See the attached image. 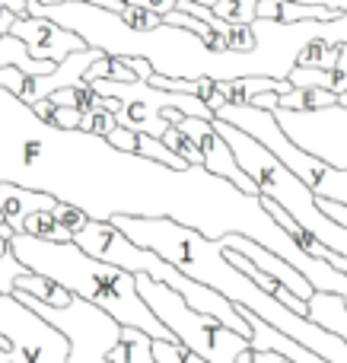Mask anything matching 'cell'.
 Segmentation results:
<instances>
[{
  "label": "cell",
  "instance_id": "6da1fadb",
  "mask_svg": "<svg viewBox=\"0 0 347 363\" xmlns=\"http://www.w3.org/2000/svg\"><path fill=\"white\" fill-rule=\"evenodd\" d=\"M0 182L45 191L106 223L115 217H172L207 239L239 233L287 258L316 290L347 303V274L325 258L306 255L261 194H246L204 166L172 169L118 150L83 128L48 125L10 89H0Z\"/></svg>",
  "mask_w": 347,
  "mask_h": 363
},
{
  "label": "cell",
  "instance_id": "7a4b0ae2",
  "mask_svg": "<svg viewBox=\"0 0 347 363\" xmlns=\"http://www.w3.org/2000/svg\"><path fill=\"white\" fill-rule=\"evenodd\" d=\"M13 252L32 274H45L51 281H57L74 296H83L86 303L106 309L125 328H140L150 338L178 341L157 319V313L147 306V300L137 290V277L127 274L118 264L93 258L74 239L70 242H51V239H38L29 236V233H16L13 236Z\"/></svg>",
  "mask_w": 347,
  "mask_h": 363
},
{
  "label": "cell",
  "instance_id": "3957f363",
  "mask_svg": "<svg viewBox=\"0 0 347 363\" xmlns=\"http://www.w3.org/2000/svg\"><path fill=\"white\" fill-rule=\"evenodd\" d=\"M214 125H217V131L229 140L239 166L255 179L258 191L265 194V198L278 201V204L284 207L303 230H309L322 245H329V249H335L338 255L347 258V226H341L338 220H331L329 213L322 211L319 194L312 191L293 169H287L261 140L252 138V134H246L242 128L229 125V121H223V118H214Z\"/></svg>",
  "mask_w": 347,
  "mask_h": 363
},
{
  "label": "cell",
  "instance_id": "277c9868",
  "mask_svg": "<svg viewBox=\"0 0 347 363\" xmlns=\"http://www.w3.org/2000/svg\"><path fill=\"white\" fill-rule=\"evenodd\" d=\"M134 277H137V290L147 300V306L157 313V319L188 351L201 354L210 363H236L246 351H252V341L242 338L233 328H227L223 322H217L214 315H204L198 309H191L185 303V296L178 290H172L169 284H159L147 274H134Z\"/></svg>",
  "mask_w": 347,
  "mask_h": 363
},
{
  "label": "cell",
  "instance_id": "5b68a950",
  "mask_svg": "<svg viewBox=\"0 0 347 363\" xmlns=\"http://www.w3.org/2000/svg\"><path fill=\"white\" fill-rule=\"evenodd\" d=\"M16 300H23L29 309L42 313L48 322H55L64 335L70 338V360L67 363H112L108 351L121 341V322H115L106 309L86 303L83 296H74L64 309L45 306L35 296H29L25 290H13Z\"/></svg>",
  "mask_w": 347,
  "mask_h": 363
},
{
  "label": "cell",
  "instance_id": "8992f818",
  "mask_svg": "<svg viewBox=\"0 0 347 363\" xmlns=\"http://www.w3.org/2000/svg\"><path fill=\"white\" fill-rule=\"evenodd\" d=\"M0 345L13 363H67L70 338L13 294H0Z\"/></svg>",
  "mask_w": 347,
  "mask_h": 363
},
{
  "label": "cell",
  "instance_id": "52a82bcc",
  "mask_svg": "<svg viewBox=\"0 0 347 363\" xmlns=\"http://www.w3.org/2000/svg\"><path fill=\"white\" fill-rule=\"evenodd\" d=\"M274 118L297 147L338 169H347V106L338 102V106L316 108V112L274 108Z\"/></svg>",
  "mask_w": 347,
  "mask_h": 363
},
{
  "label": "cell",
  "instance_id": "ba28073f",
  "mask_svg": "<svg viewBox=\"0 0 347 363\" xmlns=\"http://www.w3.org/2000/svg\"><path fill=\"white\" fill-rule=\"evenodd\" d=\"M178 128H182V131L198 144V150L204 153V169H210L214 176L229 179L233 185H239L246 194H261L258 185H255V179L239 166V160H236L229 140L223 138L220 131H217L214 121H210V118H191V115H182Z\"/></svg>",
  "mask_w": 347,
  "mask_h": 363
},
{
  "label": "cell",
  "instance_id": "9c48e42d",
  "mask_svg": "<svg viewBox=\"0 0 347 363\" xmlns=\"http://www.w3.org/2000/svg\"><path fill=\"white\" fill-rule=\"evenodd\" d=\"M10 35L23 38V42L29 45V51H32V57H35V61L61 64L64 57H70V55H76V51H86L89 48V45L83 42V35H76L74 29H67V26L55 23V19H48V16H32V13L16 16Z\"/></svg>",
  "mask_w": 347,
  "mask_h": 363
},
{
  "label": "cell",
  "instance_id": "30bf717a",
  "mask_svg": "<svg viewBox=\"0 0 347 363\" xmlns=\"http://www.w3.org/2000/svg\"><path fill=\"white\" fill-rule=\"evenodd\" d=\"M223 249H233V252H242V255L249 258V262H255L261 271H268L271 277H278V281H284L287 287L293 290V294L300 296V300H309L312 294H316V287L309 284V277L303 274V271H297L287 258H280L278 252L265 249L261 242H255V239L249 236H239V233H229V236L220 239Z\"/></svg>",
  "mask_w": 347,
  "mask_h": 363
},
{
  "label": "cell",
  "instance_id": "8fae6325",
  "mask_svg": "<svg viewBox=\"0 0 347 363\" xmlns=\"http://www.w3.org/2000/svg\"><path fill=\"white\" fill-rule=\"evenodd\" d=\"M55 207H57V198H51V194L13 185V182H0V211H4L6 223L16 233H23L25 220L35 211H55Z\"/></svg>",
  "mask_w": 347,
  "mask_h": 363
},
{
  "label": "cell",
  "instance_id": "7c38bea8",
  "mask_svg": "<svg viewBox=\"0 0 347 363\" xmlns=\"http://www.w3.org/2000/svg\"><path fill=\"white\" fill-rule=\"evenodd\" d=\"M242 313H246L249 325H252V351H278L284 354V357H290L293 363H329L325 357H319V354H312L309 347H303L300 341L287 338L284 332H278L274 325H268L261 315H255L252 309L242 306Z\"/></svg>",
  "mask_w": 347,
  "mask_h": 363
},
{
  "label": "cell",
  "instance_id": "4fadbf2b",
  "mask_svg": "<svg viewBox=\"0 0 347 363\" xmlns=\"http://www.w3.org/2000/svg\"><path fill=\"white\" fill-rule=\"evenodd\" d=\"M341 10H331L325 4H300V0H258V19L271 23H306V19H338Z\"/></svg>",
  "mask_w": 347,
  "mask_h": 363
},
{
  "label": "cell",
  "instance_id": "5bb4252c",
  "mask_svg": "<svg viewBox=\"0 0 347 363\" xmlns=\"http://www.w3.org/2000/svg\"><path fill=\"white\" fill-rule=\"evenodd\" d=\"M217 86H220V93L227 96V106H252L255 96H261V93L287 96L293 89V83L274 80V77H236V80H223V83H217Z\"/></svg>",
  "mask_w": 347,
  "mask_h": 363
},
{
  "label": "cell",
  "instance_id": "9a60e30c",
  "mask_svg": "<svg viewBox=\"0 0 347 363\" xmlns=\"http://www.w3.org/2000/svg\"><path fill=\"white\" fill-rule=\"evenodd\" d=\"M309 319L319 322V325H325L329 332L341 335L347 341V303H344V296L316 290V294L309 296Z\"/></svg>",
  "mask_w": 347,
  "mask_h": 363
},
{
  "label": "cell",
  "instance_id": "2e32d148",
  "mask_svg": "<svg viewBox=\"0 0 347 363\" xmlns=\"http://www.w3.org/2000/svg\"><path fill=\"white\" fill-rule=\"evenodd\" d=\"M112 363H159L153 357V338L140 328H121V341L108 351Z\"/></svg>",
  "mask_w": 347,
  "mask_h": 363
},
{
  "label": "cell",
  "instance_id": "e0dca14e",
  "mask_svg": "<svg viewBox=\"0 0 347 363\" xmlns=\"http://www.w3.org/2000/svg\"><path fill=\"white\" fill-rule=\"evenodd\" d=\"M13 290H25V294L35 296L38 303H45V306H55V309H64L70 300H74V294H70V290H64L57 281H51V277H45V274H32V271L19 277Z\"/></svg>",
  "mask_w": 347,
  "mask_h": 363
},
{
  "label": "cell",
  "instance_id": "ac0fdd59",
  "mask_svg": "<svg viewBox=\"0 0 347 363\" xmlns=\"http://www.w3.org/2000/svg\"><path fill=\"white\" fill-rule=\"evenodd\" d=\"M338 55H341V45L329 35H319L300 51V64L297 67H322V70H335L338 67Z\"/></svg>",
  "mask_w": 347,
  "mask_h": 363
},
{
  "label": "cell",
  "instance_id": "d6986e66",
  "mask_svg": "<svg viewBox=\"0 0 347 363\" xmlns=\"http://www.w3.org/2000/svg\"><path fill=\"white\" fill-rule=\"evenodd\" d=\"M23 233L38 236V239H51V242H70V239H74V233H70L64 223H57V217L51 211H35L29 220H25Z\"/></svg>",
  "mask_w": 347,
  "mask_h": 363
},
{
  "label": "cell",
  "instance_id": "ffe728a7",
  "mask_svg": "<svg viewBox=\"0 0 347 363\" xmlns=\"http://www.w3.org/2000/svg\"><path fill=\"white\" fill-rule=\"evenodd\" d=\"M210 10L227 23H239V26H252L258 19V0H217Z\"/></svg>",
  "mask_w": 347,
  "mask_h": 363
},
{
  "label": "cell",
  "instance_id": "44dd1931",
  "mask_svg": "<svg viewBox=\"0 0 347 363\" xmlns=\"http://www.w3.org/2000/svg\"><path fill=\"white\" fill-rule=\"evenodd\" d=\"M163 140H166V147H169L172 153H178V157L185 160V163H191V166H204V153L198 150V144H195V140H191L178 125H172L169 131L163 134Z\"/></svg>",
  "mask_w": 347,
  "mask_h": 363
},
{
  "label": "cell",
  "instance_id": "7402d4cb",
  "mask_svg": "<svg viewBox=\"0 0 347 363\" xmlns=\"http://www.w3.org/2000/svg\"><path fill=\"white\" fill-rule=\"evenodd\" d=\"M83 131L89 134H99V138H108V134L118 128V115L112 112V108H93V112L83 115Z\"/></svg>",
  "mask_w": 347,
  "mask_h": 363
},
{
  "label": "cell",
  "instance_id": "603a6c76",
  "mask_svg": "<svg viewBox=\"0 0 347 363\" xmlns=\"http://www.w3.org/2000/svg\"><path fill=\"white\" fill-rule=\"evenodd\" d=\"M51 213H55V217H57V223H64L70 233H74V236L83 230V226L89 223V217H86V213H83L76 204H67V201H57V207H55V211H51Z\"/></svg>",
  "mask_w": 347,
  "mask_h": 363
},
{
  "label": "cell",
  "instance_id": "cb8c5ba5",
  "mask_svg": "<svg viewBox=\"0 0 347 363\" xmlns=\"http://www.w3.org/2000/svg\"><path fill=\"white\" fill-rule=\"evenodd\" d=\"M127 4L140 6V10H150V13H157V16H166V13L178 10V4H182V0H127Z\"/></svg>",
  "mask_w": 347,
  "mask_h": 363
},
{
  "label": "cell",
  "instance_id": "d4e9b609",
  "mask_svg": "<svg viewBox=\"0 0 347 363\" xmlns=\"http://www.w3.org/2000/svg\"><path fill=\"white\" fill-rule=\"evenodd\" d=\"M319 204H322V211L329 213L331 220H338L341 226H347V204H338V201H329V198H319Z\"/></svg>",
  "mask_w": 347,
  "mask_h": 363
},
{
  "label": "cell",
  "instance_id": "484cf974",
  "mask_svg": "<svg viewBox=\"0 0 347 363\" xmlns=\"http://www.w3.org/2000/svg\"><path fill=\"white\" fill-rule=\"evenodd\" d=\"M195 4L214 6L217 0H195ZM300 4H325V6H331V10H341V13H347V0H300Z\"/></svg>",
  "mask_w": 347,
  "mask_h": 363
},
{
  "label": "cell",
  "instance_id": "4316f807",
  "mask_svg": "<svg viewBox=\"0 0 347 363\" xmlns=\"http://www.w3.org/2000/svg\"><path fill=\"white\" fill-rule=\"evenodd\" d=\"M83 4H93V6H106V10H115V13H125L127 0H83Z\"/></svg>",
  "mask_w": 347,
  "mask_h": 363
},
{
  "label": "cell",
  "instance_id": "83f0119b",
  "mask_svg": "<svg viewBox=\"0 0 347 363\" xmlns=\"http://www.w3.org/2000/svg\"><path fill=\"white\" fill-rule=\"evenodd\" d=\"M0 6L19 13V16H25V13H29V0H0Z\"/></svg>",
  "mask_w": 347,
  "mask_h": 363
},
{
  "label": "cell",
  "instance_id": "f1b7e54d",
  "mask_svg": "<svg viewBox=\"0 0 347 363\" xmlns=\"http://www.w3.org/2000/svg\"><path fill=\"white\" fill-rule=\"evenodd\" d=\"M185 363H210V360H204V357H201V354H195V351H191V354H188V357H185Z\"/></svg>",
  "mask_w": 347,
  "mask_h": 363
},
{
  "label": "cell",
  "instance_id": "f546056e",
  "mask_svg": "<svg viewBox=\"0 0 347 363\" xmlns=\"http://www.w3.org/2000/svg\"><path fill=\"white\" fill-rule=\"evenodd\" d=\"M236 363H255V360H252V351H246V354H242V357L236 360Z\"/></svg>",
  "mask_w": 347,
  "mask_h": 363
},
{
  "label": "cell",
  "instance_id": "4dcf8cb0",
  "mask_svg": "<svg viewBox=\"0 0 347 363\" xmlns=\"http://www.w3.org/2000/svg\"><path fill=\"white\" fill-rule=\"evenodd\" d=\"M38 4H61V0H38Z\"/></svg>",
  "mask_w": 347,
  "mask_h": 363
}]
</instances>
